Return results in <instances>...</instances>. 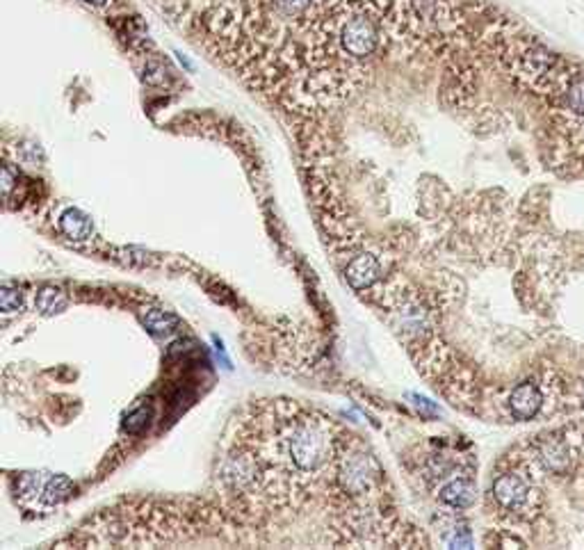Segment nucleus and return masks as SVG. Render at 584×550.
Instances as JSON below:
<instances>
[{
	"label": "nucleus",
	"mask_w": 584,
	"mask_h": 550,
	"mask_svg": "<svg viewBox=\"0 0 584 550\" xmlns=\"http://www.w3.org/2000/svg\"><path fill=\"white\" fill-rule=\"evenodd\" d=\"M336 484L340 493L367 503L382 495L384 471L361 443H350L343 439L340 452L336 457Z\"/></svg>",
	"instance_id": "nucleus-1"
},
{
	"label": "nucleus",
	"mask_w": 584,
	"mask_h": 550,
	"mask_svg": "<svg viewBox=\"0 0 584 550\" xmlns=\"http://www.w3.org/2000/svg\"><path fill=\"white\" fill-rule=\"evenodd\" d=\"M491 498L502 512L532 518L541 507V491L532 484L527 475L518 471L498 473L491 482Z\"/></svg>",
	"instance_id": "nucleus-2"
},
{
	"label": "nucleus",
	"mask_w": 584,
	"mask_h": 550,
	"mask_svg": "<svg viewBox=\"0 0 584 550\" xmlns=\"http://www.w3.org/2000/svg\"><path fill=\"white\" fill-rule=\"evenodd\" d=\"M543 384L537 382H522L509 393V411L516 420H532L537 418L543 409Z\"/></svg>",
	"instance_id": "nucleus-3"
},
{
	"label": "nucleus",
	"mask_w": 584,
	"mask_h": 550,
	"mask_svg": "<svg viewBox=\"0 0 584 550\" xmlns=\"http://www.w3.org/2000/svg\"><path fill=\"white\" fill-rule=\"evenodd\" d=\"M345 277L354 290H367L379 281V277H382V268H379V260L372 256V253L363 251V253H356V256L347 263Z\"/></svg>",
	"instance_id": "nucleus-4"
},
{
	"label": "nucleus",
	"mask_w": 584,
	"mask_h": 550,
	"mask_svg": "<svg viewBox=\"0 0 584 550\" xmlns=\"http://www.w3.org/2000/svg\"><path fill=\"white\" fill-rule=\"evenodd\" d=\"M438 498H440V503H445L447 507H452V509H468L470 505L475 503L477 488H475L470 477L459 475V477L450 480L443 488H440Z\"/></svg>",
	"instance_id": "nucleus-5"
},
{
	"label": "nucleus",
	"mask_w": 584,
	"mask_h": 550,
	"mask_svg": "<svg viewBox=\"0 0 584 550\" xmlns=\"http://www.w3.org/2000/svg\"><path fill=\"white\" fill-rule=\"evenodd\" d=\"M59 231H62L69 240L83 242L94 236V224H91V217L85 215L83 210L69 208L64 215L59 217Z\"/></svg>",
	"instance_id": "nucleus-6"
},
{
	"label": "nucleus",
	"mask_w": 584,
	"mask_h": 550,
	"mask_svg": "<svg viewBox=\"0 0 584 550\" xmlns=\"http://www.w3.org/2000/svg\"><path fill=\"white\" fill-rule=\"evenodd\" d=\"M561 94H563V101H566V105L576 112V115L584 117V76L571 78Z\"/></svg>",
	"instance_id": "nucleus-7"
},
{
	"label": "nucleus",
	"mask_w": 584,
	"mask_h": 550,
	"mask_svg": "<svg viewBox=\"0 0 584 550\" xmlns=\"http://www.w3.org/2000/svg\"><path fill=\"white\" fill-rule=\"evenodd\" d=\"M37 306L42 309L44 313H57L67 306V299L64 294L55 290V288H44L39 292V299H37Z\"/></svg>",
	"instance_id": "nucleus-8"
},
{
	"label": "nucleus",
	"mask_w": 584,
	"mask_h": 550,
	"mask_svg": "<svg viewBox=\"0 0 584 550\" xmlns=\"http://www.w3.org/2000/svg\"><path fill=\"white\" fill-rule=\"evenodd\" d=\"M144 322H147V327L151 331H156V333H167L171 331V327L176 324V318H171L169 313H162V311H149L144 315Z\"/></svg>",
	"instance_id": "nucleus-9"
},
{
	"label": "nucleus",
	"mask_w": 584,
	"mask_h": 550,
	"mask_svg": "<svg viewBox=\"0 0 584 550\" xmlns=\"http://www.w3.org/2000/svg\"><path fill=\"white\" fill-rule=\"evenodd\" d=\"M0 304H3V311L5 313H14L21 309V292L12 286H5L3 288V297H0Z\"/></svg>",
	"instance_id": "nucleus-10"
},
{
	"label": "nucleus",
	"mask_w": 584,
	"mask_h": 550,
	"mask_svg": "<svg viewBox=\"0 0 584 550\" xmlns=\"http://www.w3.org/2000/svg\"><path fill=\"white\" fill-rule=\"evenodd\" d=\"M147 425V411H137V413H132L126 427H128V432H139L142 427Z\"/></svg>",
	"instance_id": "nucleus-11"
},
{
	"label": "nucleus",
	"mask_w": 584,
	"mask_h": 550,
	"mask_svg": "<svg viewBox=\"0 0 584 550\" xmlns=\"http://www.w3.org/2000/svg\"><path fill=\"white\" fill-rule=\"evenodd\" d=\"M85 3H89V5H108L110 0H85Z\"/></svg>",
	"instance_id": "nucleus-12"
},
{
	"label": "nucleus",
	"mask_w": 584,
	"mask_h": 550,
	"mask_svg": "<svg viewBox=\"0 0 584 550\" xmlns=\"http://www.w3.org/2000/svg\"><path fill=\"white\" fill-rule=\"evenodd\" d=\"M580 439H582V452H584V430H582V434H580Z\"/></svg>",
	"instance_id": "nucleus-13"
}]
</instances>
